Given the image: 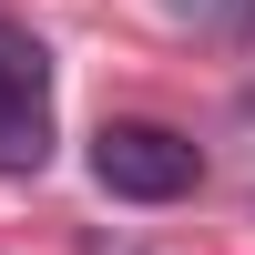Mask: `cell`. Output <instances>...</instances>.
<instances>
[{
	"label": "cell",
	"mask_w": 255,
	"mask_h": 255,
	"mask_svg": "<svg viewBox=\"0 0 255 255\" xmlns=\"http://www.w3.org/2000/svg\"><path fill=\"white\" fill-rule=\"evenodd\" d=\"M92 174H102V194H123V204H174V194H194V143L163 133V123H102Z\"/></svg>",
	"instance_id": "cell-1"
},
{
	"label": "cell",
	"mask_w": 255,
	"mask_h": 255,
	"mask_svg": "<svg viewBox=\"0 0 255 255\" xmlns=\"http://www.w3.org/2000/svg\"><path fill=\"white\" fill-rule=\"evenodd\" d=\"M0 163H41V102H20L0 82Z\"/></svg>",
	"instance_id": "cell-2"
},
{
	"label": "cell",
	"mask_w": 255,
	"mask_h": 255,
	"mask_svg": "<svg viewBox=\"0 0 255 255\" xmlns=\"http://www.w3.org/2000/svg\"><path fill=\"white\" fill-rule=\"evenodd\" d=\"M184 20H204V31H255V0H174Z\"/></svg>",
	"instance_id": "cell-3"
}]
</instances>
